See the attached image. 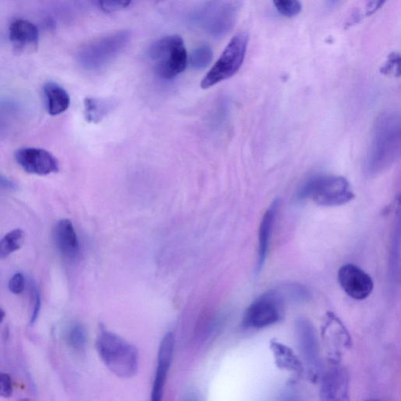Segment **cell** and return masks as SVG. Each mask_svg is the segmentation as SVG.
<instances>
[{"label":"cell","instance_id":"1","mask_svg":"<svg viewBox=\"0 0 401 401\" xmlns=\"http://www.w3.org/2000/svg\"><path fill=\"white\" fill-rule=\"evenodd\" d=\"M401 125L400 114L384 112L377 118L365 158L364 171L369 176L386 172L400 157Z\"/></svg>","mask_w":401,"mask_h":401},{"label":"cell","instance_id":"2","mask_svg":"<svg viewBox=\"0 0 401 401\" xmlns=\"http://www.w3.org/2000/svg\"><path fill=\"white\" fill-rule=\"evenodd\" d=\"M96 345L103 362L113 374L123 379L136 374L138 369V352L122 337L102 327Z\"/></svg>","mask_w":401,"mask_h":401},{"label":"cell","instance_id":"3","mask_svg":"<svg viewBox=\"0 0 401 401\" xmlns=\"http://www.w3.org/2000/svg\"><path fill=\"white\" fill-rule=\"evenodd\" d=\"M354 197L347 180L332 175L313 176L303 183L297 192L298 199H310L325 207L345 205Z\"/></svg>","mask_w":401,"mask_h":401},{"label":"cell","instance_id":"4","mask_svg":"<svg viewBox=\"0 0 401 401\" xmlns=\"http://www.w3.org/2000/svg\"><path fill=\"white\" fill-rule=\"evenodd\" d=\"M159 77L172 79L186 70L188 62L185 43L179 36H169L157 40L149 50Z\"/></svg>","mask_w":401,"mask_h":401},{"label":"cell","instance_id":"5","mask_svg":"<svg viewBox=\"0 0 401 401\" xmlns=\"http://www.w3.org/2000/svg\"><path fill=\"white\" fill-rule=\"evenodd\" d=\"M249 34L240 32L229 42L220 59L202 80L200 88L209 89L231 79L242 68L249 44Z\"/></svg>","mask_w":401,"mask_h":401},{"label":"cell","instance_id":"6","mask_svg":"<svg viewBox=\"0 0 401 401\" xmlns=\"http://www.w3.org/2000/svg\"><path fill=\"white\" fill-rule=\"evenodd\" d=\"M285 301L278 289L258 298L246 310L243 325L247 329H263L276 324L282 318Z\"/></svg>","mask_w":401,"mask_h":401},{"label":"cell","instance_id":"7","mask_svg":"<svg viewBox=\"0 0 401 401\" xmlns=\"http://www.w3.org/2000/svg\"><path fill=\"white\" fill-rule=\"evenodd\" d=\"M130 39L128 31L117 32L94 40L83 51L82 59L90 68L107 64L127 47Z\"/></svg>","mask_w":401,"mask_h":401},{"label":"cell","instance_id":"8","mask_svg":"<svg viewBox=\"0 0 401 401\" xmlns=\"http://www.w3.org/2000/svg\"><path fill=\"white\" fill-rule=\"evenodd\" d=\"M16 162L28 174L47 176L59 171V163L52 154L41 148L25 147L15 153Z\"/></svg>","mask_w":401,"mask_h":401},{"label":"cell","instance_id":"9","mask_svg":"<svg viewBox=\"0 0 401 401\" xmlns=\"http://www.w3.org/2000/svg\"><path fill=\"white\" fill-rule=\"evenodd\" d=\"M338 280L346 294L357 300L368 298L374 289L373 280L362 269L353 265L342 266L338 272Z\"/></svg>","mask_w":401,"mask_h":401},{"label":"cell","instance_id":"10","mask_svg":"<svg viewBox=\"0 0 401 401\" xmlns=\"http://www.w3.org/2000/svg\"><path fill=\"white\" fill-rule=\"evenodd\" d=\"M236 5L231 2H214L208 6L205 21L207 31L212 35L221 37L230 32L237 19Z\"/></svg>","mask_w":401,"mask_h":401},{"label":"cell","instance_id":"11","mask_svg":"<svg viewBox=\"0 0 401 401\" xmlns=\"http://www.w3.org/2000/svg\"><path fill=\"white\" fill-rule=\"evenodd\" d=\"M10 40L18 55L35 53L39 48L37 27L26 20H16L10 27Z\"/></svg>","mask_w":401,"mask_h":401},{"label":"cell","instance_id":"12","mask_svg":"<svg viewBox=\"0 0 401 401\" xmlns=\"http://www.w3.org/2000/svg\"><path fill=\"white\" fill-rule=\"evenodd\" d=\"M174 346V335L169 332L165 336L159 347L156 379L154 381L152 393L153 401L163 399L165 382L173 360Z\"/></svg>","mask_w":401,"mask_h":401},{"label":"cell","instance_id":"13","mask_svg":"<svg viewBox=\"0 0 401 401\" xmlns=\"http://www.w3.org/2000/svg\"><path fill=\"white\" fill-rule=\"evenodd\" d=\"M54 238L56 247L62 256L68 260L76 259L79 254V243L71 220L64 219L56 223Z\"/></svg>","mask_w":401,"mask_h":401},{"label":"cell","instance_id":"14","mask_svg":"<svg viewBox=\"0 0 401 401\" xmlns=\"http://www.w3.org/2000/svg\"><path fill=\"white\" fill-rule=\"evenodd\" d=\"M279 200H275L267 209L260 223L259 230V256H258L257 269L258 271L265 265L266 258L268 254L269 245L271 238L273 227L274 225L275 217L279 207Z\"/></svg>","mask_w":401,"mask_h":401},{"label":"cell","instance_id":"15","mask_svg":"<svg viewBox=\"0 0 401 401\" xmlns=\"http://www.w3.org/2000/svg\"><path fill=\"white\" fill-rule=\"evenodd\" d=\"M348 378L340 368L331 369L325 376L322 395L325 400H345L347 395Z\"/></svg>","mask_w":401,"mask_h":401},{"label":"cell","instance_id":"16","mask_svg":"<svg viewBox=\"0 0 401 401\" xmlns=\"http://www.w3.org/2000/svg\"><path fill=\"white\" fill-rule=\"evenodd\" d=\"M43 90L47 110L50 116H59L70 107V94L60 85L50 82L45 84Z\"/></svg>","mask_w":401,"mask_h":401},{"label":"cell","instance_id":"17","mask_svg":"<svg viewBox=\"0 0 401 401\" xmlns=\"http://www.w3.org/2000/svg\"><path fill=\"white\" fill-rule=\"evenodd\" d=\"M298 329L302 352L310 364L317 366L318 364L317 341L311 325L305 320H301L298 325Z\"/></svg>","mask_w":401,"mask_h":401},{"label":"cell","instance_id":"18","mask_svg":"<svg viewBox=\"0 0 401 401\" xmlns=\"http://www.w3.org/2000/svg\"><path fill=\"white\" fill-rule=\"evenodd\" d=\"M25 232L21 229L11 231L0 240V258H6L19 250L24 245Z\"/></svg>","mask_w":401,"mask_h":401},{"label":"cell","instance_id":"19","mask_svg":"<svg viewBox=\"0 0 401 401\" xmlns=\"http://www.w3.org/2000/svg\"><path fill=\"white\" fill-rule=\"evenodd\" d=\"M110 103L100 99L88 97L84 101L85 117L88 122L97 123L105 117L110 110Z\"/></svg>","mask_w":401,"mask_h":401},{"label":"cell","instance_id":"20","mask_svg":"<svg viewBox=\"0 0 401 401\" xmlns=\"http://www.w3.org/2000/svg\"><path fill=\"white\" fill-rule=\"evenodd\" d=\"M213 59V50L209 45H204L193 50L189 62L194 70H203L211 64Z\"/></svg>","mask_w":401,"mask_h":401},{"label":"cell","instance_id":"21","mask_svg":"<svg viewBox=\"0 0 401 401\" xmlns=\"http://www.w3.org/2000/svg\"><path fill=\"white\" fill-rule=\"evenodd\" d=\"M68 345L76 351H82L87 345L88 333L82 325H74L68 332Z\"/></svg>","mask_w":401,"mask_h":401},{"label":"cell","instance_id":"22","mask_svg":"<svg viewBox=\"0 0 401 401\" xmlns=\"http://www.w3.org/2000/svg\"><path fill=\"white\" fill-rule=\"evenodd\" d=\"M275 8L286 18H294L301 13L302 6L300 0H272Z\"/></svg>","mask_w":401,"mask_h":401},{"label":"cell","instance_id":"23","mask_svg":"<svg viewBox=\"0 0 401 401\" xmlns=\"http://www.w3.org/2000/svg\"><path fill=\"white\" fill-rule=\"evenodd\" d=\"M380 72L385 76H400V55L398 52L389 54L387 59L380 68Z\"/></svg>","mask_w":401,"mask_h":401},{"label":"cell","instance_id":"24","mask_svg":"<svg viewBox=\"0 0 401 401\" xmlns=\"http://www.w3.org/2000/svg\"><path fill=\"white\" fill-rule=\"evenodd\" d=\"M13 394V382L11 377L0 371V397L8 398Z\"/></svg>","mask_w":401,"mask_h":401},{"label":"cell","instance_id":"25","mask_svg":"<svg viewBox=\"0 0 401 401\" xmlns=\"http://www.w3.org/2000/svg\"><path fill=\"white\" fill-rule=\"evenodd\" d=\"M9 290L12 294L20 295L25 289V279L21 273H17L9 280Z\"/></svg>","mask_w":401,"mask_h":401},{"label":"cell","instance_id":"26","mask_svg":"<svg viewBox=\"0 0 401 401\" xmlns=\"http://www.w3.org/2000/svg\"><path fill=\"white\" fill-rule=\"evenodd\" d=\"M131 2L132 0H100L101 8L107 12L127 8Z\"/></svg>","mask_w":401,"mask_h":401},{"label":"cell","instance_id":"27","mask_svg":"<svg viewBox=\"0 0 401 401\" xmlns=\"http://www.w3.org/2000/svg\"><path fill=\"white\" fill-rule=\"evenodd\" d=\"M33 311L30 319L31 325L36 323L39 314L40 312V309H41V297H40L39 292L37 288L33 289Z\"/></svg>","mask_w":401,"mask_h":401},{"label":"cell","instance_id":"28","mask_svg":"<svg viewBox=\"0 0 401 401\" xmlns=\"http://www.w3.org/2000/svg\"><path fill=\"white\" fill-rule=\"evenodd\" d=\"M387 0H367L365 14L366 16H371L380 10Z\"/></svg>","mask_w":401,"mask_h":401},{"label":"cell","instance_id":"29","mask_svg":"<svg viewBox=\"0 0 401 401\" xmlns=\"http://www.w3.org/2000/svg\"><path fill=\"white\" fill-rule=\"evenodd\" d=\"M5 316H6V313H5L4 311L2 310L1 308H0V323H2L3 322Z\"/></svg>","mask_w":401,"mask_h":401},{"label":"cell","instance_id":"30","mask_svg":"<svg viewBox=\"0 0 401 401\" xmlns=\"http://www.w3.org/2000/svg\"><path fill=\"white\" fill-rule=\"evenodd\" d=\"M338 1H339V0H329V2H330L331 4H335Z\"/></svg>","mask_w":401,"mask_h":401}]
</instances>
